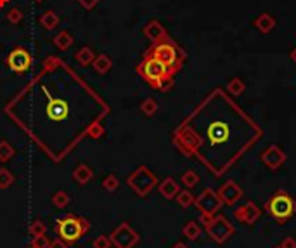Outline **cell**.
I'll return each mask as SVG.
<instances>
[{
	"label": "cell",
	"instance_id": "cell-1",
	"mask_svg": "<svg viewBox=\"0 0 296 248\" xmlns=\"http://www.w3.org/2000/svg\"><path fill=\"white\" fill-rule=\"evenodd\" d=\"M263 130L222 89H215L173 132L182 155L196 158L217 177L262 139Z\"/></svg>",
	"mask_w": 296,
	"mask_h": 248
},
{
	"label": "cell",
	"instance_id": "cell-2",
	"mask_svg": "<svg viewBox=\"0 0 296 248\" xmlns=\"http://www.w3.org/2000/svg\"><path fill=\"white\" fill-rule=\"evenodd\" d=\"M137 73H139L152 89H156V91L166 92L173 87V78H175V77H172L163 62H160L149 52H146L142 61L139 62Z\"/></svg>",
	"mask_w": 296,
	"mask_h": 248
},
{
	"label": "cell",
	"instance_id": "cell-3",
	"mask_svg": "<svg viewBox=\"0 0 296 248\" xmlns=\"http://www.w3.org/2000/svg\"><path fill=\"white\" fill-rule=\"evenodd\" d=\"M148 52L152 54V56H154L160 62H163L172 77H175V75L182 70L185 59H187L184 49H182L177 42L170 37H164L163 40L154 42Z\"/></svg>",
	"mask_w": 296,
	"mask_h": 248
},
{
	"label": "cell",
	"instance_id": "cell-4",
	"mask_svg": "<svg viewBox=\"0 0 296 248\" xmlns=\"http://www.w3.org/2000/svg\"><path fill=\"white\" fill-rule=\"evenodd\" d=\"M265 212L270 215L277 224H284L296 215V198L288 191L277 189L270 198L265 202Z\"/></svg>",
	"mask_w": 296,
	"mask_h": 248
},
{
	"label": "cell",
	"instance_id": "cell-5",
	"mask_svg": "<svg viewBox=\"0 0 296 248\" xmlns=\"http://www.w3.org/2000/svg\"><path fill=\"white\" fill-rule=\"evenodd\" d=\"M201 222L205 224V229L208 232V236L218 245H223L236 232V228L232 226V222H229L223 215H213V217L201 215Z\"/></svg>",
	"mask_w": 296,
	"mask_h": 248
},
{
	"label": "cell",
	"instance_id": "cell-6",
	"mask_svg": "<svg viewBox=\"0 0 296 248\" xmlns=\"http://www.w3.org/2000/svg\"><path fill=\"white\" fill-rule=\"evenodd\" d=\"M89 229H90L89 222L82 219H76V217H66V219L59 220L58 224L59 236H61V240H64L66 243L78 241Z\"/></svg>",
	"mask_w": 296,
	"mask_h": 248
},
{
	"label": "cell",
	"instance_id": "cell-7",
	"mask_svg": "<svg viewBox=\"0 0 296 248\" xmlns=\"http://www.w3.org/2000/svg\"><path fill=\"white\" fill-rule=\"evenodd\" d=\"M128 184L139 196H148L152 191V187L158 184L156 175L152 174L148 167H139L135 172H132L128 177Z\"/></svg>",
	"mask_w": 296,
	"mask_h": 248
},
{
	"label": "cell",
	"instance_id": "cell-8",
	"mask_svg": "<svg viewBox=\"0 0 296 248\" xmlns=\"http://www.w3.org/2000/svg\"><path fill=\"white\" fill-rule=\"evenodd\" d=\"M194 205H196L197 210L201 212V215H208V217H213V215H217L218 210L222 208L223 202L220 200V196H218L217 191L211 189V187H206V189L203 191L201 195H199V196L196 198Z\"/></svg>",
	"mask_w": 296,
	"mask_h": 248
},
{
	"label": "cell",
	"instance_id": "cell-9",
	"mask_svg": "<svg viewBox=\"0 0 296 248\" xmlns=\"http://www.w3.org/2000/svg\"><path fill=\"white\" fill-rule=\"evenodd\" d=\"M5 64L14 73H25L31 68V54L25 47H16L5 58Z\"/></svg>",
	"mask_w": 296,
	"mask_h": 248
},
{
	"label": "cell",
	"instance_id": "cell-10",
	"mask_svg": "<svg viewBox=\"0 0 296 248\" xmlns=\"http://www.w3.org/2000/svg\"><path fill=\"white\" fill-rule=\"evenodd\" d=\"M111 241L118 248H132L137 241H139V234H137L128 224H121V226L111 234Z\"/></svg>",
	"mask_w": 296,
	"mask_h": 248
},
{
	"label": "cell",
	"instance_id": "cell-11",
	"mask_svg": "<svg viewBox=\"0 0 296 248\" xmlns=\"http://www.w3.org/2000/svg\"><path fill=\"white\" fill-rule=\"evenodd\" d=\"M260 158H262V161L270 170H277V169H281L284 163H286V160H288V155L284 153L282 149H281L277 144H272V146H268L265 151H262Z\"/></svg>",
	"mask_w": 296,
	"mask_h": 248
},
{
	"label": "cell",
	"instance_id": "cell-12",
	"mask_svg": "<svg viewBox=\"0 0 296 248\" xmlns=\"http://www.w3.org/2000/svg\"><path fill=\"white\" fill-rule=\"evenodd\" d=\"M217 193H218V196H220V200L223 202V205H229V207L236 205V203H237L239 200H241V198L244 196L243 187H239L234 181L223 182V184L220 186V189H218Z\"/></svg>",
	"mask_w": 296,
	"mask_h": 248
},
{
	"label": "cell",
	"instance_id": "cell-13",
	"mask_svg": "<svg viewBox=\"0 0 296 248\" xmlns=\"http://www.w3.org/2000/svg\"><path fill=\"white\" fill-rule=\"evenodd\" d=\"M234 217H236V220L246 224V226H253V224L262 217V208L256 207V203L248 202V203H244L243 207L236 208Z\"/></svg>",
	"mask_w": 296,
	"mask_h": 248
},
{
	"label": "cell",
	"instance_id": "cell-14",
	"mask_svg": "<svg viewBox=\"0 0 296 248\" xmlns=\"http://www.w3.org/2000/svg\"><path fill=\"white\" fill-rule=\"evenodd\" d=\"M144 35L152 42V44H154V42L163 40L164 37H168L166 30H164V26L161 25L160 21H156V19L149 21L148 25L144 26Z\"/></svg>",
	"mask_w": 296,
	"mask_h": 248
},
{
	"label": "cell",
	"instance_id": "cell-15",
	"mask_svg": "<svg viewBox=\"0 0 296 248\" xmlns=\"http://www.w3.org/2000/svg\"><path fill=\"white\" fill-rule=\"evenodd\" d=\"M158 189H160V195L163 196V198L175 200V196H177L178 191H180V186L177 184V181H175V179L166 177V179H163V181L160 182Z\"/></svg>",
	"mask_w": 296,
	"mask_h": 248
},
{
	"label": "cell",
	"instance_id": "cell-16",
	"mask_svg": "<svg viewBox=\"0 0 296 248\" xmlns=\"http://www.w3.org/2000/svg\"><path fill=\"white\" fill-rule=\"evenodd\" d=\"M253 25H255L256 30H260L262 33H270L272 30L276 28L277 21L270 13H262L255 21H253Z\"/></svg>",
	"mask_w": 296,
	"mask_h": 248
},
{
	"label": "cell",
	"instance_id": "cell-17",
	"mask_svg": "<svg viewBox=\"0 0 296 248\" xmlns=\"http://www.w3.org/2000/svg\"><path fill=\"white\" fill-rule=\"evenodd\" d=\"M92 64H94V70L97 71L99 75H106L107 71L113 68V61L107 54H99V56H95Z\"/></svg>",
	"mask_w": 296,
	"mask_h": 248
},
{
	"label": "cell",
	"instance_id": "cell-18",
	"mask_svg": "<svg viewBox=\"0 0 296 248\" xmlns=\"http://www.w3.org/2000/svg\"><path fill=\"white\" fill-rule=\"evenodd\" d=\"M54 46L58 47L59 50H68L71 46H73V35L70 33V31H66V30H62V31H59L56 37L52 38Z\"/></svg>",
	"mask_w": 296,
	"mask_h": 248
},
{
	"label": "cell",
	"instance_id": "cell-19",
	"mask_svg": "<svg viewBox=\"0 0 296 248\" xmlns=\"http://www.w3.org/2000/svg\"><path fill=\"white\" fill-rule=\"evenodd\" d=\"M59 23H61V19H59V16L54 13V11H45V13L40 16V25L44 26L47 31L56 30L59 26Z\"/></svg>",
	"mask_w": 296,
	"mask_h": 248
},
{
	"label": "cell",
	"instance_id": "cell-20",
	"mask_svg": "<svg viewBox=\"0 0 296 248\" xmlns=\"http://www.w3.org/2000/svg\"><path fill=\"white\" fill-rule=\"evenodd\" d=\"M92 175H94V170H92L89 165H78L73 172V179L78 182V184H87V182L92 179Z\"/></svg>",
	"mask_w": 296,
	"mask_h": 248
},
{
	"label": "cell",
	"instance_id": "cell-21",
	"mask_svg": "<svg viewBox=\"0 0 296 248\" xmlns=\"http://www.w3.org/2000/svg\"><path fill=\"white\" fill-rule=\"evenodd\" d=\"M74 59H76V61H78V64H82V66H89V64H92V62H94L95 52L90 49V47H82L78 52L74 54Z\"/></svg>",
	"mask_w": 296,
	"mask_h": 248
},
{
	"label": "cell",
	"instance_id": "cell-22",
	"mask_svg": "<svg viewBox=\"0 0 296 248\" xmlns=\"http://www.w3.org/2000/svg\"><path fill=\"white\" fill-rule=\"evenodd\" d=\"M227 91H229L230 95H234V97H239V95H243V92L246 91V85L241 78L234 77V78H230L229 83H227Z\"/></svg>",
	"mask_w": 296,
	"mask_h": 248
},
{
	"label": "cell",
	"instance_id": "cell-23",
	"mask_svg": "<svg viewBox=\"0 0 296 248\" xmlns=\"http://www.w3.org/2000/svg\"><path fill=\"white\" fill-rule=\"evenodd\" d=\"M175 200H177L178 207H180V208H189L191 205H194V202H196L194 195L191 193L189 189H187V187H185V189L178 191V195L175 196Z\"/></svg>",
	"mask_w": 296,
	"mask_h": 248
},
{
	"label": "cell",
	"instance_id": "cell-24",
	"mask_svg": "<svg viewBox=\"0 0 296 248\" xmlns=\"http://www.w3.org/2000/svg\"><path fill=\"white\" fill-rule=\"evenodd\" d=\"M182 232H184V236L187 238V240L194 241L199 238V234H201V228H199V224H197L196 220H189V222L184 226Z\"/></svg>",
	"mask_w": 296,
	"mask_h": 248
},
{
	"label": "cell",
	"instance_id": "cell-25",
	"mask_svg": "<svg viewBox=\"0 0 296 248\" xmlns=\"http://www.w3.org/2000/svg\"><path fill=\"white\" fill-rule=\"evenodd\" d=\"M140 111L144 113L146 116H154L158 111V103L152 97H148V99H144L140 103Z\"/></svg>",
	"mask_w": 296,
	"mask_h": 248
},
{
	"label": "cell",
	"instance_id": "cell-26",
	"mask_svg": "<svg viewBox=\"0 0 296 248\" xmlns=\"http://www.w3.org/2000/svg\"><path fill=\"white\" fill-rule=\"evenodd\" d=\"M52 205L56 208H66L68 205H70V195H68V193H64V191H58V193H54Z\"/></svg>",
	"mask_w": 296,
	"mask_h": 248
},
{
	"label": "cell",
	"instance_id": "cell-27",
	"mask_svg": "<svg viewBox=\"0 0 296 248\" xmlns=\"http://www.w3.org/2000/svg\"><path fill=\"white\" fill-rule=\"evenodd\" d=\"M182 182H184V186L187 189H192V187L197 186V182H199V175L194 170H187V172L182 174Z\"/></svg>",
	"mask_w": 296,
	"mask_h": 248
},
{
	"label": "cell",
	"instance_id": "cell-28",
	"mask_svg": "<svg viewBox=\"0 0 296 248\" xmlns=\"http://www.w3.org/2000/svg\"><path fill=\"white\" fill-rule=\"evenodd\" d=\"M14 155H16V151H14V148L7 141L0 142V161H9Z\"/></svg>",
	"mask_w": 296,
	"mask_h": 248
},
{
	"label": "cell",
	"instance_id": "cell-29",
	"mask_svg": "<svg viewBox=\"0 0 296 248\" xmlns=\"http://www.w3.org/2000/svg\"><path fill=\"white\" fill-rule=\"evenodd\" d=\"M14 184V175L7 169H0V189H7Z\"/></svg>",
	"mask_w": 296,
	"mask_h": 248
},
{
	"label": "cell",
	"instance_id": "cell-30",
	"mask_svg": "<svg viewBox=\"0 0 296 248\" xmlns=\"http://www.w3.org/2000/svg\"><path fill=\"white\" fill-rule=\"evenodd\" d=\"M104 136V125L101 122L92 125L89 130H87V137H90V139H101Z\"/></svg>",
	"mask_w": 296,
	"mask_h": 248
},
{
	"label": "cell",
	"instance_id": "cell-31",
	"mask_svg": "<svg viewBox=\"0 0 296 248\" xmlns=\"http://www.w3.org/2000/svg\"><path fill=\"white\" fill-rule=\"evenodd\" d=\"M118 186H119V181H118V177L116 175H107L106 179L103 181V187L106 191H109V193H113V191H116L118 189Z\"/></svg>",
	"mask_w": 296,
	"mask_h": 248
},
{
	"label": "cell",
	"instance_id": "cell-32",
	"mask_svg": "<svg viewBox=\"0 0 296 248\" xmlns=\"http://www.w3.org/2000/svg\"><path fill=\"white\" fill-rule=\"evenodd\" d=\"M47 228H45V224L42 222V220H33L31 226H30V234L35 238V236H42V234H45Z\"/></svg>",
	"mask_w": 296,
	"mask_h": 248
},
{
	"label": "cell",
	"instance_id": "cell-33",
	"mask_svg": "<svg viewBox=\"0 0 296 248\" xmlns=\"http://www.w3.org/2000/svg\"><path fill=\"white\" fill-rule=\"evenodd\" d=\"M21 19H23V13L17 7H13L7 13V21L11 25H17V23H21Z\"/></svg>",
	"mask_w": 296,
	"mask_h": 248
},
{
	"label": "cell",
	"instance_id": "cell-34",
	"mask_svg": "<svg viewBox=\"0 0 296 248\" xmlns=\"http://www.w3.org/2000/svg\"><path fill=\"white\" fill-rule=\"evenodd\" d=\"M49 245H50V240L45 234L35 236L31 241V247H35V248H49Z\"/></svg>",
	"mask_w": 296,
	"mask_h": 248
},
{
	"label": "cell",
	"instance_id": "cell-35",
	"mask_svg": "<svg viewBox=\"0 0 296 248\" xmlns=\"http://www.w3.org/2000/svg\"><path fill=\"white\" fill-rule=\"evenodd\" d=\"M94 248H111V240L106 234L97 236L94 240Z\"/></svg>",
	"mask_w": 296,
	"mask_h": 248
},
{
	"label": "cell",
	"instance_id": "cell-36",
	"mask_svg": "<svg viewBox=\"0 0 296 248\" xmlns=\"http://www.w3.org/2000/svg\"><path fill=\"white\" fill-rule=\"evenodd\" d=\"M76 2H78L83 9H89V11H90V9H94L101 0H76Z\"/></svg>",
	"mask_w": 296,
	"mask_h": 248
},
{
	"label": "cell",
	"instance_id": "cell-37",
	"mask_svg": "<svg viewBox=\"0 0 296 248\" xmlns=\"http://www.w3.org/2000/svg\"><path fill=\"white\" fill-rule=\"evenodd\" d=\"M281 247L282 248H296V240L295 238H291V236H288V238H284V240L281 241Z\"/></svg>",
	"mask_w": 296,
	"mask_h": 248
},
{
	"label": "cell",
	"instance_id": "cell-38",
	"mask_svg": "<svg viewBox=\"0 0 296 248\" xmlns=\"http://www.w3.org/2000/svg\"><path fill=\"white\" fill-rule=\"evenodd\" d=\"M49 248H68V247H66V241L64 240H61V238H56V240L50 241Z\"/></svg>",
	"mask_w": 296,
	"mask_h": 248
},
{
	"label": "cell",
	"instance_id": "cell-39",
	"mask_svg": "<svg viewBox=\"0 0 296 248\" xmlns=\"http://www.w3.org/2000/svg\"><path fill=\"white\" fill-rule=\"evenodd\" d=\"M289 58H291V61H293V62H296V47L291 50V54H289Z\"/></svg>",
	"mask_w": 296,
	"mask_h": 248
},
{
	"label": "cell",
	"instance_id": "cell-40",
	"mask_svg": "<svg viewBox=\"0 0 296 248\" xmlns=\"http://www.w3.org/2000/svg\"><path fill=\"white\" fill-rule=\"evenodd\" d=\"M9 4V0H0V9L2 7H5V5Z\"/></svg>",
	"mask_w": 296,
	"mask_h": 248
},
{
	"label": "cell",
	"instance_id": "cell-41",
	"mask_svg": "<svg viewBox=\"0 0 296 248\" xmlns=\"http://www.w3.org/2000/svg\"><path fill=\"white\" fill-rule=\"evenodd\" d=\"M35 2H37V4H42V2H44V0H35Z\"/></svg>",
	"mask_w": 296,
	"mask_h": 248
},
{
	"label": "cell",
	"instance_id": "cell-42",
	"mask_svg": "<svg viewBox=\"0 0 296 248\" xmlns=\"http://www.w3.org/2000/svg\"><path fill=\"white\" fill-rule=\"evenodd\" d=\"M274 248H282V247H281V245H276V247H274Z\"/></svg>",
	"mask_w": 296,
	"mask_h": 248
},
{
	"label": "cell",
	"instance_id": "cell-43",
	"mask_svg": "<svg viewBox=\"0 0 296 248\" xmlns=\"http://www.w3.org/2000/svg\"><path fill=\"white\" fill-rule=\"evenodd\" d=\"M30 248H35V247H30Z\"/></svg>",
	"mask_w": 296,
	"mask_h": 248
}]
</instances>
